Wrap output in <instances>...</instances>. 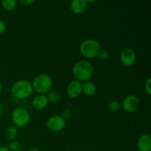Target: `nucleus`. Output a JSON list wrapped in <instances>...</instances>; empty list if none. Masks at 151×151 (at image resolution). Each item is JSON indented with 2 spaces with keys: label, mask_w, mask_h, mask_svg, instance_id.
Here are the masks:
<instances>
[{
  "label": "nucleus",
  "mask_w": 151,
  "mask_h": 151,
  "mask_svg": "<svg viewBox=\"0 0 151 151\" xmlns=\"http://www.w3.org/2000/svg\"><path fill=\"white\" fill-rule=\"evenodd\" d=\"M94 74L93 65L87 60H79L72 67V75L80 82L88 81Z\"/></svg>",
  "instance_id": "nucleus-1"
},
{
  "label": "nucleus",
  "mask_w": 151,
  "mask_h": 151,
  "mask_svg": "<svg viewBox=\"0 0 151 151\" xmlns=\"http://www.w3.org/2000/svg\"><path fill=\"white\" fill-rule=\"evenodd\" d=\"M33 92L32 83L27 80H19L12 85L11 93L13 97L24 100L30 97Z\"/></svg>",
  "instance_id": "nucleus-2"
},
{
  "label": "nucleus",
  "mask_w": 151,
  "mask_h": 151,
  "mask_svg": "<svg viewBox=\"0 0 151 151\" xmlns=\"http://www.w3.org/2000/svg\"><path fill=\"white\" fill-rule=\"evenodd\" d=\"M32 88L38 94H45L51 91L52 86V79L47 74L41 73L36 75L32 83Z\"/></svg>",
  "instance_id": "nucleus-3"
},
{
  "label": "nucleus",
  "mask_w": 151,
  "mask_h": 151,
  "mask_svg": "<svg viewBox=\"0 0 151 151\" xmlns=\"http://www.w3.org/2000/svg\"><path fill=\"white\" fill-rule=\"evenodd\" d=\"M80 52L84 58L88 59L94 58L98 55L101 47L98 41L94 39H86L80 45Z\"/></svg>",
  "instance_id": "nucleus-4"
},
{
  "label": "nucleus",
  "mask_w": 151,
  "mask_h": 151,
  "mask_svg": "<svg viewBox=\"0 0 151 151\" xmlns=\"http://www.w3.org/2000/svg\"><path fill=\"white\" fill-rule=\"evenodd\" d=\"M12 121L16 127L23 128L27 125L30 120L29 112L24 108H16L12 112Z\"/></svg>",
  "instance_id": "nucleus-5"
},
{
  "label": "nucleus",
  "mask_w": 151,
  "mask_h": 151,
  "mask_svg": "<svg viewBox=\"0 0 151 151\" xmlns=\"http://www.w3.org/2000/svg\"><path fill=\"white\" fill-rule=\"evenodd\" d=\"M140 101L137 96L134 94H130L126 96L122 100L121 106L125 111L128 113L135 112L139 108Z\"/></svg>",
  "instance_id": "nucleus-6"
},
{
  "label": "nucleus",
  "mask_w": 151,
  "mask_h": 151,
  "mask_svg": "<svg viewBox=\"0 0 151 151\" xmlns=\"http://www.w3.org/2000/svg\"><path fill=\"white\" fill-rule=\"evenodd\" d=\"M119 60L124 66H132L137 60L136 52L130 47L123 49L119 54Z\"/></svg>",
  "instance_id": "nucleus-7"
},
{
  "label": "nucleus",
  "mask_w": 151,
  "mask_h": 151,
  "mask_svg": "<svg viewBox=\"0 0 151 151\" xmlns=\"http://www.w3.org/2000/svg\"><path fill=\"white\" fill-rule=\"evenodd\" d=\"M46 125L49 131L51 132H60L64 129L66 126V121L60 116V115H55L49 118Z\"/></svg>",
  "instance_id": "nucleus-8"
},
{
  "label": "nucleus",
  "mask_w": 151,
  "mask_h": 151,
  "mask_svg": "<svg viewBox=\"0 0 151 151\" xmlns=\"http://www.w3.org/2000/svg\"><path fill=\"white\" fill-rule=\"evenodd\" d=\"M82 93V83L78 81H72L66 87V94L72 99L77 98Z\"/></svg>",
  "instance_id": "nucleus-9"
},
{
  "label": "nucleus",
  "mask_w": 151,
  "mask_h": 151,
  "mask_svg": "<svg viewBox=\"0 0 151 151\" xmlns=\"http://www.w3.org/2000/svg\"><path fill=\"white\" fill-rule=\"evenodd\" d=\"M49 101L45 94H37L33 97L32 106L35 110H42L47 106Z\"/></svg>",
  "instance_id": "nucleus-10"
},
{
  "label": "nucleus",
  "mask_w": 151,
  "mask_h": 151,
  "mask_svg": "<svg viewBox=\"0 0 151 151\" xmlns=\"http://www.w3.org/2000/svg\"><path fill=\"white\" fill-rule=\"evenodd\" d=\"M137 147L139 151H151V137L148 134H143L137 141Z\"/></svg>",
  "instance_id": "nucleus-11"
},
{
  "label": "nucleus",
  "mask_w": 151,
  "mask_h": 151,
  "mask_svg": "<svg viewBox=\"0 0 151 151\" xmlns=\"http://www.w3.org/2000/svg\"><path fill=\"white\" fill-rule=\"evenodd\" d=\"M72 11L75 14H81L86 10L87 3L86 0H72L70 3Z\"/></svg>",
  "instance_id": "nucleus-12"
},
{
  "label": "nucleus",
  "mask_w": 151,
  "mask_h": 151,
  "mask_svg": "<svg viewBox=\"0 0 151 151\" xmlns=\"http://www.w3.org/2000/svg\"><path fill=\"white\" fill-rule=\"evenodd\" d=\"M97 88L95 84L91 81H86L82 84V92L86 96H93L96 93Z\"/></svg>",
  "instance_id": "nucleus-13"
},
{
  "label": "nucleus",
  "mask_w": 151,
  "mask_h": 151,
  "mask_svg": "<svg viewBox=\"0 0 151 151\" xmlns=\"http://www.w3.org/2000/svg\"><path fill=\"white\" fill-rule=\"evenodd\" d=\"M17 128L15 125H10L4 130V136L7 140H13L17 136Z\"/></svg>",
  "instance_id": "nucleus-14"
},
{
  "label": "nucleus",
  "mask_w": 151,
  "mask_h": 151,
  "mask_svg": "<svg viewBox=\"0 0 151 151\" xmlns=\"http://www.w3.org/2000/svg\"><path fill=\"white\" fill-rule=\"evenodd\" d=\"M47 97L48 99V101L53 103V104L59 103L60 100H61V95L60 94V93L56 91H54V90H51V91H49L47 93Z\"/></svg>",
  "instance_id": "nucleus-15"
},
{
  "label": "nucleus",
  "mask_w": 151,
  "mask_h": 151,
  "mask_svg": "<svg viewBox=\"0 0 151 151\" xmlns=\"http://www.w3.org/2000/svg\"><path fill=\"white\" fill-rule=\"evenodd\" d=\"M1 4L4 10L7 11H12L16 8L17 1L16 0H2Z\"/></svg>",
  "instance_id": "nucleus-16"
},
{
  "label": "nucleus",
  "mask_w": 151,
  "mask_h": 151,
  "mask_svg": "<svg viewBox=\"0 0 151 151\" xmlns=\"http://www.w3.org/2000/svg\"><path fill=\"white\" fill-rule=\"evenodd\" d=\"M122 106H121V103H119L118 100H111L109 102L108 104L107 109L108 111L111 113H116L118 112L121 109Z\"/></svg>",
  "instance_id": "nucleus-17"
},
{
  "label": "nucleus",
  "mask_w": 151,
  "mask_h": 151,
  "mask_svg": "<svg viewBox=\"0 0 151 151\" xmlns=\"http://www.w3.org/2000/svg\"><path fill=\"white\" fill-rule=\"evenodd\" d=\"M7 147L10 151H20L22 150V144L19 141L13 140L9 143Z\"/></svg>",
  "instance_id": "nucleus-18"
},
{
  "label": "nucleus",
  "mask_w": 151,
  "mask_h": 151,
  "mask_svg": "<svg viewBox=\"0 0 151 151\" xmlns=\"http://www.w3.org/2000/svg\"><path fill=\"white\" fill-rule=\"evenodd\" d=\"M72 110H71V109H65L62 111L60 116H61V117L63 118L65 121H66V120H68V119H70L71 116H72Z\"/></svg>",
  "instance_id": "nucleus-19"
},
{
  "label": "nucleus",
  "mask_w": 151,
  "mask_h": 151,
  "mask_svg": "<svg viewBox=\"0 0 151 151\" xmlns=\"http://www.w3.org/2000/svg\"><path fill=\"white\" fill-rule=\"evenodd\" d=\"M99 58L102 60H107L109 57V52L108 50H100V52H99L98 55Z\"/></svg>",
  "instance_id": "nucleus-20"
},
{
  "label": "nucleus",
  "mask_w": 151,
  "mask_h": 151,
  "mask_svg": "<svg viewBox=\"0 0 151 151\" xmlns=\"http://www.w3.org/2000/svg\"><path fill=\"white\" fill-rule=\"evenodd\" d=\"M145 91L148 95H151V79L150 78L146 81L145 83Z\"/></svg>",
  "instance_id": "nucleus-21"
},
{
  "label": "nucleus",
  "mask_w": 151,
  "mask_h": 151,
  "mask_svg": "<svg viewBox=\"0 0 151 151\" xmlns=\"http://www.w3.org/2000/svg\"><path fill=\"white\" fill-rule=\"evenodd\" d=\"M6 28H7V26H6L4 22L0 19V34H1V33H3V32H5Z\"/></svg>",
  "instance_id": "nucleus-22"
},
{
  "label": "nucleus",
  "mask_w": 151,
  "mask_h": 151,
  "mask_svg": "<svg viewBox=\"0 0 151 151\" xmlns=\"http://www.w3.org/2000/svg\"><path fill=\"white\" fill-rule=\"evenodd\" d=\"M19 2H20L21 4H24V5L29 6L30 5V4H33V3L35 2V1H33V0H20Z\"/></svg>",
  "instance_id": "nucleus-23"
},
{
  "label": "nucleus",
  "mask_w": 151,
  "mask_h": 151,
  "mask_svg": "<svg viewBox=\"0 0 151 151\" xmlns=\"http://www.w3.org/2000/svg\"><path fill=\"white\" fill-rule=\"evenodd\" d=\"M0 151H10L7 146H1L0 147Z\"/></svg>",
  "instance_id": "nucleus-24"
},
{
  "label": "nucleus",
  "mask_w": 151,
  "mask_h": 151,
  "mask_svg": "<svg viewBox=\"0 0 151 151\" xmlns=\"http://www.w3.org/2000/svg\"><path fill=\"white\" fill-rule=\"evenodd\" d=\"M3 112H4V106L0 103V116L2 114Z\"/></svg>",
  "instance_id": "nucleus-25"
},
{
  "label": "nucleus",
  "mask_w": 151,
  "mask_h": 151,
  "mask_svg": "<svg viewBox=\"0 0 151 151\" xmlns=\"http://www.w3.org/2000/svg\"><path fill=\"white\" fill-rule=\"evenodd\" d=\"M27 151H39V150H38V149L37 148V147H30V148H29Z\"/></svg>",
  "instance_id": "nucleus-26"
},
{
  "label": "nucleus",
  "mask_w": 151,
  "mask_h": 151,
  "mask_svg": "<svg viewBox=\"0 0 151 151\" xmlns=\"http://www.w3.org/2000/svg\"><path fill=\"white\" fill-rule=\"evenodd\" d=\"M1 91H2V84L0 82V93H1Z\"/></svg>",
  "instance_id": "nucleus-27"
},
{
  "label": "nucleus",
  "mask_w": 151,
  "mask_h": 151,
  "mask_svg": "<svg viewBox=\"0 0 151 151\" xmlns=\"http://www.w3.org/2000/svg\"><path fill=\"white\" fill-rule=\"evenodd\" d=\"M20 151H24V150H20Z\"/></svg>",
  "instance_id": "nucleus-28"
}]
</instances>
